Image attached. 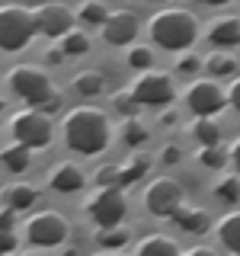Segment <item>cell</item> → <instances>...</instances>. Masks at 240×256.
<instances>
[{
	"instance_id": "cell-11",
	"label": "cell",
	"mask_w": 240,
	"mask_h": 256,
	"mask_svg": "<svg viewBox=\"0 0 240 256\" xmlns=\"http://www.w3.org/2000/svg\"><path fill=\"white\" fill-rule=\"evenodd\" d=\"M36 26L48 38H64L68 32H74V13L64 4H36Z\"/></svg>"
},
{
	"instance_id": "cell-23",
	"label": "cell",
	"mask_w": 240,
	"mask_h": 256,
	"mask_svg": "<svg viewBox=\"0 0 240 256\" xmlns=\"http://www.w3.org/2000/svg\"><path fill=\"white\" fill-rule=\"evenodd\" d=\"M61 52L68 54V58H77V54H86V52H90V36H86V32H80V29L68 32V36L61 38Z\"/></svg>"
},
{
	"instance_id": "cell-3",
	"label": "cell",
	"mask_w": 240,
	"mask_h": 256,
	"mask_svg": "<svg viewBox=\"0 0 240 256\" xmlns=\"http://www.w3.org/2000/svg\"><path fill=\"white\" fill-rule=\"evenodd\" d=\"M38 32L36 26V10L26 4H6L0 10V45L4 52H20L32 42V36Z\"/></svg>"
},
{
	"instance_id": "cell-26",
	"label": "cell",
	"mask_w": 240,
	"mask_h": 256,
	"mask_svg": "<svg viewBox=\"0 0 240 256\" xmlns=\"http://www.w3.org/2000/svg\"><path fill=\"white\" fill-rule=\"evenodd\" d=\"M148 166H150V160H148V157H141V154H138V157H132L125 166H118V170H122V189H128L132 182H138L141 176L148 173Z\"/></svg>"
},
{
	"instance_id": "cell-33",
	"label": "cell",
	"mask_w": 240,
	"mask_h": 256,
	"mask_svg": "<svg viewBox=\"0 0 240 256\" xmlns=\"http://www.w3.org/2000/svg\"><path fill=\"white\" fill-rule=\"evenodd\" d=\"M176 70H180V74H192V70H198V54H182V58L176 61Z\"/></svg>"
},
{
	"instance_id": "cell-25",
	"label": "cell",
	"mask_w": 240,
	"mask_h": 256,
	"mask_svg": "<svg viewBox=\"0 0 240 256\" xmlns=\"http://www.w3.org/2000/svg\"><path fill=\"white\" fill-rule=\"evenodd\" d=\"M80 20L86 22V26H106L109 20V10L102 0H86L84 6H80Z\"/></svg>"
},
{
	"instance_id": "cell-30",
	"label": "cell",
	"mask_w": 240,
	"mask_h": 256,
	"mask_svg": "<svg viewBox=\"0 0 240 256\" xmlns=\"http://www.w3.org/2000/svg\"><path fill=\"white\" fill-rule=\"evenodd\" d=\"M214 196H218L221 202H228V205L240 202V180H237V176H224V180H218Z\"/></svg>"
},
{
	"instance_id": "cell-41",
	"label": "cell",
	"mask_w": 240,
	"mask_h": 256,
	"mask_svg": "<svg viewBox=\"0 0 240 256\" xmlns=\"http://www.w3.org/2000/svg\"><path fill=\"white\" fill-rule=\"evenodd\" d=\"M96 256H122V250H102V253H96Z\"/></svg>"
},
{
	"instance_id": "cell-4",
	"label": "cell",
	"mask_w": 240,
	"mask_h": 256,
	"mask_svg": "<svg viewBox=\"0 0 240 256\" xmlns=\"http://www.w3.org/2000/svg\"><path fill=\"white\" fill-rule=\"evenodd\" d=\"M10 132H13L16 141L29 144V148L36 150V148H48V144H52L54 128H52L48 112L29 106V109H20V112H13V116H10Z\"/></svg>"
},
{
	"instance_id": "cell-15",
	"label": "cell",
	"mask_w": 240,
	"mask_h": 256,
	"mask_svg": "<svg viewBox=\"0 0 240 256\" xmlns=\"http://www.w3.org/2000/svg\"><path fill=\"white\" fill-rule=\"evenodd\" d=\"M48 182H52L54 192H77L84 189V170H80L77 164H70V160H64V164H58L52 170V176H48Z\"/></svg>"
},
{
	"instance_id": "cell-42",
	"label": "cell",
	"mask_w": 240,
	"mask_h": 256,
	"mask_svg": "<svg viewBox=\"0 0 240 256\" xmlns=\"http://www.w3.org/2000/svg\"><path fill=\"white\" fill-rule=\"evenodd\" d=\"M26 256H45V253H26Z\"/></svg>"
},
{
	"instance_id": "cell-27",
	"label": "cell",
	"mask_w": 240,
	"mask_h": 256,
	"mask_svg": "<svg viewBox=\"0 0 240 256\" xmlns=\"http://www.w3.org/2000/svg\"><path fill=\"white\" fill-rule=\"evenodd\" d=\"M228 160H230V150H224L221 144H212V148H202V150H198V164L208 166V170H221Z\"/></svg>"
},
{
	"instance_id": "cell-1",
	"label": "cell",
	"mask_w": 240,
	"mask_h": 256,
	"mask_svg": "<svg viewBox=\"0 0 240 256\" xmlns=\"http://www.w3.org/2000/svg\"><path fill=\"white\" fill-rule=\"evenodd\" d=\"M64 144L77 154H100L106 150L109 144V134H112V125H109V116L96 106H77L64 116Z\"/></svg>"
},
{
	"instance_id": "cell-14",
	"label": "cell",
	"mask_w": 240,
	"mask_h": 256,
	"mask_svg": "<svg viewBox=\"0 0 240 256\" xmlns=\"http://www.w3.org/2000/svg\"><path fill=\"white\" fill-rule=\"evenodd\" d=\"M173 224L180 230H186V234H205L212 218H208V212L198 208V205H180L173 212Z\"/></svg>"
},
{
	"instance_id": "cell-38",
	"label": "cell",
	"mask_w": 240,
	"mask_h": 256,
	"mask_svg": "<svg viewBox=\"0 0 240 256\" xmlns=\"http://www.w3.org/2000/svg\"><path fill=\"white\" fill-rule=\"evenodd\" d=\"M230 160H234V166L240 170V138H237L234 144H230Z\"/></svg>"
},
{
	"instance_id": "cell-40",
	"label": "cell",
	"mask_w": 240,
	"mask_h": 256,
	"mask_svg": "<svg viewBox=\"0 0 240 256\" xmlns=\"http://www.w3.org/2000/svg\"><path fill=\"white\" fill-rule=\"evenodd\" d=\"M202 4H208V6H221V4H230V0H202Z\"/></svg>"
},
{
	"instance_id": "cell-36",
	"label": "cell",
	"mask_w": 240,
	"mask_h": 256,
	"mask_svg": "<svg viewBox=\"0 0 240 256\" xmlns=\"http://www.w3.org/2000/svg\"><path fill=\"white\" fill-rule=\"evenodd\" d=\"M180 157H182V150L176 144H166L164 148V164H180Z\"/></svg>"
},
{
	"instance_id": "cell-13",
	"label": "cell",
	"mask_w": 240,
	"mask_h": 256,
	"mask_svg": "<svg viewBox=\"0 0 240 256\" xmlns=\"http://www.w3.org/2000/svg\"><path fill=\"white\" fill-rule=\"evenodd\" d=\"M205 36H208V42L214 48H221V52L240 45V16H214V20L208 22Z\"/></svg>"
},
{
	"instance_id": "cell-31",
	"label": "cell",
	"mask_w": 240,
	"mask_h": 256,
	"mask_svg": "<svg viewBox=\"0 0 240 256\" xmlns=\"http://www.w3.org/2000/svg\"><path fill=\"white\" fill-rule=\"evenodd\" d=\"M96 186L122 189V170H118V166H100V170H96Z\"/></svg>"
},
{
	"instance_id": "cell-6",
	"label": "cell",
	"mask_w": 240,
	"mask_h": 256,
	"mask_svg": "<svg viewBox=\"0 0 240 256\" xmlns=\"http://www.w3.org/2000/svg\"><path fill=\"white\" fill-rule=\"evenodd\" d=\"M26 237H29V244H36V246H58L68 240V230H70V224L64 214L58 212H52V208H45V212H36L32 218L26 221Z\"/></svg>"
},
{
	"instance_id": "cell-29",
	"label": "cell",
	"mask_w": 240,
	"mask_h": 256,
	"mask_svg": "<svg viewBox=\"0 0 240 256\" xmlns=\"http://www.w3.org/2000/svg\"><path fill=\"white\" fill-rule=\"evenodd\" d=\"M122 141L128 144V148H141V144L148 141V128H144L138 118H128V122L122 125Z\"/></svg>"
},
{
	"instance_id": "cell-2",
	"label": "cell",
	"mask_w": 240,
	"mask_h": 256,
	"mask_svg": "<svg viewBox=\"0 0 240 256\" xmlns=\"http://www.w3.org/2000/svg\"><path fill=\"white\" fill-rule=\"evenodd\" d=\"M148 32L154 45L166 48V52H186V48L198 38V20L182 6H166L150 16Z\"/></svg>"
},
{
	"instance_id": "cell-39",
	"label": "cell",
	"mask_w": 240,
	"mask_h": 256,
	"mask_svg": "<svg viewBox=\"0 0 240 256\" xmlns=\"http://www.w3.org/2000/svg\"><path fill=\"white\" fill-rule=\"evenodd\" d=\"M164 125H176V112H164V118H160Z\"/></svg>"
},
{
	"instance_id": "cell-21",
	"label": "cell",
	"mask_w": 240,
	"mask_h": 256,
	"mask_svg": "<svg viewBox=\"0 0 240 256\" xmlns=\"http://www.w3.org/2000/svg\"><path fill=\"white\" fill-rule=\"evenodd\" d=\"M205 68H208V74H212V77H234L237 58L230 52H214L212 58L205 61Z\"/></svg>"
},
{
	"instance_id": "cell-37",
	"label": "cell",
	"mask_w": 240,
	"mask_h": 256,
	"mask_svg": "<svg viewBox=\"0 0 240 256\" xmlns=\"http://www.w3.org/2000/svg\"><path fill=\"white\" fill-rule=\"evenodd\" d=\"M182 256H218V253H214L212 246H192V250H186Z\"/></svg>"
},
{
	"instance_id": "cell-8",
	"label": "cell",
	"mask_w": 240,
	"mask_h": 256,
	"mask_svg": "<svg viewBox=\"0 0 240 256\" xmlns=\"http://www.w3.org/2000/svg\"><path fill=\"white\" fill-rule=\"evenodd\" d=\"M125 196L122 189H102L96 186V192L86 198V214L100 224V228H116L125 218Z\"/></svg>"
},
{
	"instance_id": "cell-22",
	"label": "cell",
	"mask_w": 240,
	"mask_h": 256,
	"mask_svg": "<svg viewBox=\"0 0 240 256\" xmlns=\"http://www.w3.org/2000/svg\"><path fill=\"white\" fill-rule=\"evenodd\" d=\"M102 84H106V80H102V74L96 68H86V70H80V74L74 77V90L84 93V96H96L102 90Z\"/></svg>"
},
{
	"instance_id": "cell-17",
	"label": "cell",
	"mask_w": 240,
	"mask_h": 256,
	"mask_svg": "<svg viewBox=\"0 0 240 256\" xmlns=\"http://www.w3.org/2000/svg\"><path fill=\"white\" fill-rule=\"evenodd\" d=\"M38 202V189L29 186V182H13V186L4 189V208H13V212H26L29 205Z\"/></svg>"
},
{
	"instance_id": "cell-18",
	"label": "cell",
	"mask_w": 240,
	"mask_h": 256,
	"mask_svg": "<svg viewBox=\"0 0 240 256\" xmlns=\"http://www.w3.org/2000/svg\"><path fill=\"white\" fill-rule=\"evenodd\" d=\"M29 164H32V148H29V144L13 141V144H6V148H4V166L10 173H16V176L26 173Z\"/></svg>"
},
{
	"instance_id": "cell-9",
	"label": "cell",
	"mask_w": 240,
	"mask_h": 256,
	"mask_svg": "<svg viewBox=\"0 0 240 256\" xmlns=\"http://www.w3.org/2000/svg\"><path fill=\"white\" fill-rule=\"evenodd\" d=\"M182 186L170 176H157L154 182H150L148 189H144V205H148L150 214H157V218H173V212L182 205Z\"/></svg>"
},
{
	"instance_id": "cell-34",
	"label": "cell",
	"mask_w": 240,
	"mask_h": 256,
	"mask_svg": "<svg viewBox=\"0 0 240 256\" xmlns=\"http://www.w3.org/2000/svg\"><path fill=\"white\" fill-rule=\"evenodd\" d=\"M228 106H234L240 112V77H234L228 84Z\"/></svg>"
},
{
	"instance_id": "cell-28",
	"label": "cell",
	"mask_w": 240,
	"mask_h": 256,
	"mask_svg": "<svg viewBox=\"0 0 240 256\" xmlns=\"http://www.w3.org/2000/svg\"><path fill=\"white\" fill-rule=\"evenodd\" d=\"M112 102H116V109L122 112V116H128V118H138V112L144 109L141 102H138V96H134L132 90H118L116 96H112Z\"/></svg>"
},
{
	"instance_id": "cell-5",
	"label": "cell",
	"mask_w": 240,
	"mask_h": 256,
	"mask_svg": "<svg viewBox=\"0 0 240 256\" xmlns=\"http://www.w3.org/2000/svg\"><path fill=\"white\" fill-rule=\"evenodd\" d=\"M10 86H13L16 96H22V100L36 109L42 106L54 90L52 77H48L42 68H36V64H16V68H10Z\"/></svg>"
},
{
	"instance_id": "cell-20",
	"label": "cell",
	"mask_w": 240,
	"mask_h": 256,
	"mask_svg": "<svg viewBox=\"0 0 240 256\" xmlns=\"http://www.w3.org/2000/svg\"><path fill=\"white\" fill-rule=\"evenodd\" d=\"M192 134H196V141L202 144V148L221 144V128H218V122H212L208 116H198L196 122H192Z\"/></svg>"
},
{
	"instance_id": "cell-12",
	"label": "cell",
	"mask_w": 240,
	"mask_h": 256,
	"mask_svg": "<svg viewBox=\"0 0 240 256\" xmlns=\"http://www.w3.org/2000/svg\"><path fill=\"white\" fill-rule=\"evenodd\" d=\"M141 32V20L134 16L132 10H116V13H109V20H106V26H102V38H106L109 45H132L134 42V36Z\"/></svg>"
},
{
	"instance_id": "cell-16",
	"label": "cell",
	"mask_w": 240,
	"mask_h": 256,
	"mask_svg": "<svg viewBox=\"0 0 240 256\" xmlns=\"http://www.w3.org/2000/svg\"><path fill=\"white\" fill-rule=\"evenodd\" d=\"M134 256H182L180 244H176L173 237H164V234H150L138 240V246H134Z\"/></svg>"
},
{
	"instance_id": "cell-32",
	"label": "cell",
	"mask_w": 240,
	"mask_h": 256,
	"mask_svg": "<svg viewBox=\"0 0 240 256\" xmlns=\"http://www.w3.org/2000/svg\"><path fill=\"white\" fill-rule=\"evenodd\" d=\"M150 61H154V54L148 52V45H134L128 52V68L134 70H150Z\"/></svg>"
},
{
	"instance_id": "cell-19",
	"label": "cell",
	"mask_w": 240,
	"mask_h": 256,
	"mask_svg": "<svg viewBox=\"0 0 240 256\" xmlns=\"http://www.w3.org/2000/svg\"><path fill=\"white\" fill-rule=\"evenodd\" d=\"M218 240L230 253L240 256V212H230L218 221Z\"/></svg>"
},
{
	"instance_id": "cell-24",
	"label": "cell",
	"mask_w": 240,
	"mask_h": 256,
	"mask_svg": "<svg viewBox=\"0 0 240 256\" xmlns=\"http://www.w3.org/2000/svg\"><path fill=\"white\" fill-rule=\"evenodd\" d=\"M128 237H132L128 228H118L116 224V228H102L100 237H96V244H100L102 250H122V246L128 244Z\"/></svg>"
},
{
	"instance_id": "cell-7",
	"label": "cell",
	"mask_w": 240,
	"mask_h": 256,
	"mask_svg": "<svg viewBox=\"0 0 240 256\" xmlns=\"http://www.w3.org/2000/svg\"><path fill=\"white\" fill-rule=\"evenodd\" d=\"M132 93L138 96V102L144 109H157V106H166V102H173V80L166 70H141V77H134L132 84Z\"/></svg>"
},
{
	"instance_id": "cell-35",
	"label": "cell",
	"mask_w": 240,
	"mask_h": 256,
	"mask_svg": "<svg viewBox=\"0 0 240 256\" xmlns=\"http://www.w3.org/2000/svg\"><path fill=\"white\" fill-rule=\"evenodd\" d=\"M38 109H42V112H58V109H61V93L52 90V96H48V100H45Z\"/></svg>"
},
{
	"instance_id": "cell-10",
	"label": "cell",
	"mask_w": 240,
	"mask_h": 256,
	"mask_svg": "<svg viewBox=\"0 0 240 256\" xmlns=\"http://www.w3.org/2000/svg\"><path fill=\"white\" fill-rule=\"evenodd\" d=\"M186 106L196 112V116H208L221 112L228 106V93L218 86V80H192L186 86Z\"/></svg>"
}]
</instances>
